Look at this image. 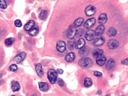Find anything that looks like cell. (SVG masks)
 Returning a JSON list of instances; mask_svg holds the SVG:
<instances>
[{"instance_id":"cell-7","label":"cell","mask_w":128,"mask_h":96,"mask_svg":"<svg viewBox=\"0 0 128 96\" xmlns=\"http://www.w3.org/2000/svg\"><path fill=\"white\" fill-rule=\"evenodd\" d=\"M96 36L95 31L92 30H89L87 31L85 34V37L87 40L91 41L93 40Z\"/></svg>"},{"instance_id":"cell-12","label":"cell","mask_w":128,"mask_h":96,"mask_svg":"<svg viewBox=\"0 0 128 96\" xmlns=\"http://www.w3.org/2000/svg\"><path fill=\"white\" fill-rule=\"evenodd\" d=\"M108 17L106 14L105 13H103L100 14L99 16L98 22L101 25H103L104 23H106L107 21Z\"/></svg>"},{"instance_id":"cell-4","label":"cell","mask_w":128,"mask_h":96,"mask_svg":"<svg viewBox=\"0 0 128 96\" xmlns=\"http://www.w3.org/2000/svg\"><path fill=\"white\" fill-rule=\"evenodd\" d=\"M26 56V53L25 52H22L15 57L13 59V61L15 63H19L25 59Z\"/></svg>"},{"instance_id":"cell-20","label":"cell","mask_w":128,"mask_h":96,"mask_svg":"<svg viewBox=\"0 0 128 96\" xmlns=\"http://www.w3.org/2000/svg\"><path fill=\"white\" fill-rule=\"evenodd\" d=\"M104 31H105V27L103 25H101L99 26L96 28V30L94 31L96 34V35L99 36L103 34Z\"/></svg>"},{"instance_id":"cell-13","label":"cell","mask_w":128,"mask_h":96,"mask_svg":"<svg viewBox=\"0 0 128 96\" xmlns=\"http://www.w3.org/2000/svg\"><path fill=\"white\" fill-rule=\"evenodd\" d=\"M90 47H84L80 48L79 52V55L81 57H84L88 54L90 51Z\"/></svg>"},{"instance_id":"cell-8","label":"cell","mask_w":128,"mask_h":96,"mask_svg":"<svg viewBox=\"0 0 128 96\" xmlns=\"http://www.w3.org/2000/svg\"><path fill=\"white\" fill-rule=\"evenodd\" d=\"M56 48L59 52H63L66 48V43L63 41H59L56 44Z\"/></svg>"},{"instance_id":"cell-11","label":"cell","mask_w":128,"mask_h":96,"mask_svg":"<svg viewBox=\"0 0 128 96\" xmlns=\"http://www.w3.org/2000/svg\"><path fill=\"white\" fill-rule=\"evenodd\" d=\"M105 42V39L104 37H98L94 39L93 42V44L95 47H100L103 45Z\"/></svg>"},{"instance_id":"cell-23","label":"cell","mask_w":128,"mask_h":96,"mask_svg":"<svg viewBox=\"0 0 128 96\" xmlns=\"http://www.w3.org/2000/svg\"><path fill=\"white\" fill-rule=\"evenodd\" d=\"M76 41L74 38L70 39L67 42V47L71 51L74 49L76 46Z\"/></svg>"},{"instance_id":"cell-2","label":"cell","mask_w":128,"mask_h":96,"mask_svg":"<svg viewBox=\"0 0 128 96\" xmlns=\"http://www.w3.org/2000/svg\"><path fill=\"white\" fill-rule=\"evenodd\" d=\"M47 77L50 83L54 84L57 82V73L55 70L51 69L47 71Z\"/></svg>"},{"instance_id":"cell-5","label":"cell","mask_w":128,"mask_h":96,"mask_svg":"<svg viewBox=\"0 0 128 96\" xmlns=\"http://www.w3.org/2000/svg\"><path fill=\"white\" fill-rule=\"evenodd\" d=\"M96 22V19L94 18H92L90 19H88V20H87L84 23L83 26L84 28L87 29H90L95 24Z\"/></svg>"},{"instance_id":"cell-18","label":"cell","mask_w":128,"mask_h":96,"mask_svg":"<svg viewBox=\"0 0 128 96\" xmlns=\"http://www.w3.org/2000/svg\"><path fill=\"white\" fill-rule=\"evenodd\" d=\"M104 51L102 49H100L99 48H96L92 52V55L93 57L95 58H97L103 54Z\"/></svg>"},{"instance_id":"cell-29","label":"cell","mask_w":128,"mask_h":96,"mask_svg":"<svg viewBox=\"0 0 128 96\" xmlns=\"http://www.w3.org/2000/svg\"><path fill=\"white\" fill-rule=\"evenodd\" d=\"M14 41H15V39L14 38H12V37L9 38L5 40V44L6 45L10 46L13 44Z\"/></svg>"},{"instance_id":"cell-21","label":"cell","mask_w":128,"mask_h":96,"mask_svg":"<svg viewBox=\"0 0 128 96\" xmlns=\"http://www.w3.org/2000/svg\"><path fill=\"white\" fill-rule=\"evenodd\" d=\"M35 25V22L33 20H30L25 24L24 26V29L26 31H29Z\"/></svg>"},{"instance_id":"cell-3","label":"cell","mask_w":128,"mask_h":96,"mask_svg":"<svg viewBox=\"0 0 128 96\" xmlns=\"http://www.w3.org/2000/svg\"><path fill=\"white\" fill-rule=\"evenodd\" d=\"M77 29L76 27L73 25H71L69 27L66 31L67 37L69 39H72L76 36L77 32Z\"/></svg>"},{"instance_id":"cell-14","label":"cell","mask_w":128,"mask_h":96,"mask_svg":"<svg viewBox=\"0 0 128 96\" xmlns=\"http://www.w3.org/2000/svg\"><path fill=\"white\" fill-rule=\"evenodd\" d=\"M106 58L103 55L96 58V63L100 66H103L106 62Z\"/></svg>"},{"instance_id":"cell-27","label":"cell","mask_w":128,"mask_h":96,"mask_svg":"<svg viewBox=\"0 0 128 96\" xmlns=\"http://www.w3.org/2000/svg\"><path fill=\"white\" fill-rule=\"evenodd\" d=\"M48 17V12L46 10H43L41 11L39 15L40 19L42 20H45Z\"/></svg>"},{"instance_id":"cell-28","label":"cell","mask_w":128,"mask_h":96,"mask_svg":"<svg viewBox=\"0 0 128 96\" xmlns=\"http://www.w3.org/2000/svg\"><path fill=\"white\" fill-rule=\"evenodd\" d=\"M39 32L38 28L37 27L33 28L29 32V34L30 35L32 36H35L38 34Z\"/></svg>"},{"instance_id":"cell-19","label":"cell","mask_w":128,"mask_h":96,"mask_svg":"<svg viewBox=\"0 0 128 96\" xmlns=\"http://www.w3.org/2000/svg\"><path fill=\"white\" fill-rule=\"evenodd\" d=\"M11 88L13 92H17L20 90V84L17 81H13L11 82Z\"/></svg>"},{"instance_id":"cell-36","label":"cell","mask_w":128,"mask_h":96,"mask_svg":"<svg viewBox=\"0 0 128 96\" xmlns=\"http://www.w3.org/2000/svg\"><path fill=\"white\" fill-rule=\"evenodd\" d=\"M121 62H122V64H123L124 65H128V58H127L126 59L122 61Z\"/></svg>"},{"instance_id":"cell-39","label":"cell","mask_w":128,"mask_h":96,"mask_svg":"<svg viewBox=\"0 0 128 96\" xmlns=\"http://www.w3.org/2000/svg\"><path fill=\"white\" fill-rule=\"evenodd\" d=\"M105 96H110V95H109V94H107V95H105Z\"/></svg>"},{"instance_id":"cell-33","label":"cell","mask_w":128,"mask_h":96,"mask_svg":"<svg viewBox=\"0 0 128 96\" xmlns=\"http://www.w3.org/2000/svg\"><path fill=\"white\" fill-rule=\"evenodd\" d=\"M57 83L58 84V85L60 87H63L65 85V83H64L63 80L60 78H57Z\"/></svg>"},{"instance_id":"cell-34","label":"cell","mask_w":128,"mask_h":96,"mask_svg":"<svg viewBox=\"0 0 128 96\" xmlns=\"http://www.w3.org/2000/svg\"><path fill=\"white\" fill-rule=\"evenodd\" d=\"M14 25L17 27H21L22 26V22L19 19H17L14 22Z\"/></svg>"},{"instance_id":"cell-10","label":"cell","mask_w":128,"mask_h":96,"mask_svg":"<svg viewBox=\"0 0 128 96\" xmlns=\"http://www.w3.org/2000/svg\"><path fill=\"white\" fill-rule=\"evenodd\" d=\"M35 69L39 77L40 78L42 77L44 75V71L42 65L40 63L37 64L35 67Z\"/></svg>"},{"instance_id":"cell-25","label":"cell","mask_w":128,"mask_h":96,"mask_svg":"<svg viewBox=\"0 0 128 96\" xmlns=\"http://www.w3.org/2000/svg\"><path fill=\"white\" fill-rule=\"evenodd\" d=\"M84 22V19L83 18H79L76 19L74 23V26L75 27L80 26Z\"/></svg>"},{"instance_id":"cell-38","label":"cell","mask_w":128,"mask_h":96,"mask_svg":"<svg viewBox=\"0 0 128 96\" xmlns=\"http://www.w3.org/2000/svg\"><path fill=\"white\" fill-rule=\"evenodd\" d=\"M102 92L101 91V90H98V91L97 92V93H96V94L98 95H102Z\"/></svg>"},{"instance_id":"cell-15","label":"cell","mask_w":128,"mask_h":96,"mask_svg":"<svg viewBox=\"0 0 128 96\" xmlns=\"http://www.w3.org/2000/svg\"><path fill=\"white\" fill-rule=\"evenodd\" d=\"M38 85L39 89L41 91L46 92L49 89V86L46 83L40 82L38 83Z\"/></svg>"},{"instance_id":"cell-24","label":"cell","mask_w":128,"mask_h":96,"mask_svg":"<svg viewBox=\"0 0 128 96\" xmlns=\"http://www.w3.org/2000/svg\"><path fill=\"white\" fill-rule=\"evenodd\" d=\"M107 34L109 37H114L117 34V31L115 28H110L107 33Z\"/></svg>"},{"instance_id":"cell-37","label":"cell","mask_w":128,"mask_h":96,"mask_svg":"<svg viewBox=\"0 0 128 96\" xmlns=\"http://www.w3.org/2000/svg\"><path fill=\"white\" fill-rule=\"evenodd\" d=\"M56 71L57 72V74H63L64 72L63 70L62 69H58L57 70V71Z\"/></svg>"},{"instance_id":"cell-41","label":"cell","mask_w":128,"mask_h":96,"mask_svg":"<svg viewBox=\"0 0 128 96\" xmlns=\"http://www.w3.org/2000/svg\"><path fill=\"white\" fill-rule=\"evenodd\" d=\"M2 75L1 74H0V77H1V76Z\"/></svg>"},{"instance_id":"cell-16","label":"cell","mask_w":128,"mask_h":96,"mask_svg":"<svg viewBox=\"0 0 128 96\" xmlns=\"http://www.w3.org/2000/svg\"><path fill=\"white\" fill-rule=\"evenodd\" d=\"M76 57V55L74 53L70 52L66 55L65 57V60L66 62L71 63L74 61Z\"/></svg>"},{"instance_id":"cell-32","label":"cell","mask_w":128,"mask_h":96,"mask_svg":"<svg viewBox=\"0 0 128 96\" xmlns=\"http://www.w3.org/2000/svg\"><path fill=\"white\" fill-rule=\"evenodd\" d=\"M18 69V67L16 64H13L9 67V70L12 71H16Z\"/></svg>"},{"instance_id":"cell-35","label":"cell","mask_w":128,"mask_h":96,"mask_svg":"<svg viewBox=\"0 0 128 96\" xmlns=\"http://www.w3.org/2000/svg\"><path fill=\"white\" fill-rule=\"evenodd\" d=\"M94 75L97 77H101L102 76V73L100 71H94Z\"/></svg>"},{"instance_id":"cell-22","label":"cell","mask_w":128,"mask_h":96,"mask_svg":"<svg viewBox=\"0 0 128 96\" xmlns=\"http://www.w3.org/2000/svg\"><path fill=\"white\" fill-rule=\"evenodd\" d=\"M85 42L83 38H80L79 39L77 43L76 44L75 48L77 49H80L85 46Z\"/></svg>"},{"instance_id":"cell-30","label":"cell","mask_w":128,"mask_h":96,"mask_svg":"<svg viewBox=\"0 0 128 96\" xmlns=\"http://www.w3.org/2000/svg\"><path fill=\"white\" fill-rule=\"evenodd\" d=\"M7 7V3L5 0H0V8L5 9Z\"/></svg>"},{"instance_id":"cell-42","label":"cell","mask_w":128,"mask_h":96,"mask_svg":"<svg viewBox=\"0 0 128 96\" xmlns=\"http://www.w3.org/2000/svg\"></svg>"},{"instance_id":"cell-9","label":"cell","mask_w":128,"mask_h":96,"mask_svg":"<svg viewBox=\"0 0 128 96\" xmlns=\"http://www.w3.org/2000/svg\"><path fill=\"white\" fill-rule=\"evenodd\" d=\"M108 45L110 49H115L119 46V42L116 39H112L108 41Z\"/></svg>"},{"instance_id":"cell-17","label":"cell","mask_w":128,"mask_h":96,"mask_svg":"<svg viewBox=\"0 0 128 96\" xmlns=\"http://www.w3.org/2000/svg\"><path fill=\"white\" fill-rule=\"evenodd\" d=\"M115 65V62L113 58H110L107 62L106 65V68L108 70H111L114 67Z\"/></svg>"},{"instance_id":"cell-26","label":"cell","mask_w":128,"mask_h":96,"mask_svg":"<svg viewBox=\"0 0 128 96\" xmlns=\"http://www.w3.org/2000/svg\"><path fill=\"white\" fill-rule=\"evenodd\" d=\"M84 85L85 87H91L93 85V81L91 78L89 77L85 78L84 80Z\"/></svg>"},{"instance_id":"cell-31","label":"cell","mask_w":128,"mask_h":96,"mask_svg":"<svg viewBox=\"0 0 128 96\" xmlns=\"http://www.w3.org/2000/svg\"><path fill=\"white\" fill-rule=\"evenodd\" d=\"M84 33V30L82 29L79 30L77 31L76 35L77 36V37H80L83 35Z\"/></svg>"},{"instance_id":"cell-6","label":"cell","mask_w":128,"mask_h":96,"mask_svg":"<svg viewBox=\"0 0 128 96\" xmlns=\"http://www.w3.org/2000/svg\"><path fill=\"white\" fill-rule=\"evenodd\" d=\"M96 12V8L94 6L90 5L87 7L85 10V14L86 15L90 17L93 15Z\"/></svg>"},{"instance_id":"cell-40","label":"cell","mask_w":128,"mask_h":96,"mask_svg":"<svg viewBox=\"0 0 128 96\" xmlns=\"http://www.w3.org/2000/svg\"><path fill=\"white\" fill-rule=\"evenodd\" d=\"M10 96H16V95H12Z\"/></svg>"},{"instance_id":"cell-1","label":"cell","mask_w":128,"mask_h":96,"mask_svg":"<svg viewBox=\"0 0 128 96\" xmlns=\"http://www.w3.org/2000/svg\"><path fill=\"white\" fill-rule=\"evenodd\" d=\"M78 64L82 68L88 69L92 66L93 61L89 57H82L79 60Z\"/></svg>"}]
</instances>
